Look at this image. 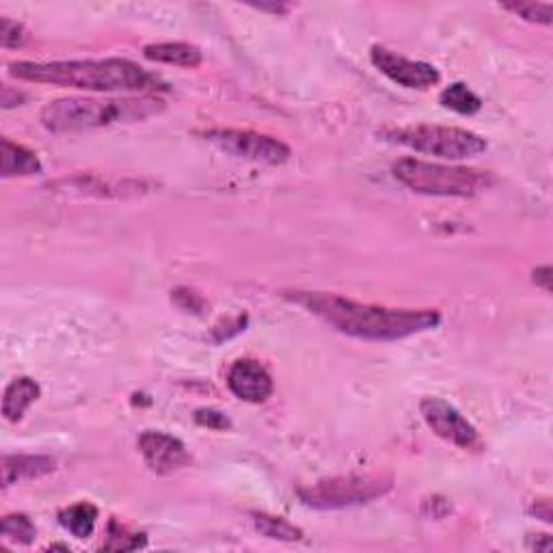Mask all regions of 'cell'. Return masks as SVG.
I'll list each match as a JSON object with an SVG mask.
<instances>
[{"label": "cell", "instance_id": "obj_1", "mask_svg": "<svg viewBox=\"0 0 553 553\" xmlns=\"http://www.w3.org/2000/svg\"><path fill=\"white\" fill-rule=\"evenodd\" d=\"M283 299L307 309L344 335L366 342H398L433 331L441 325L439 309H398L359 303L340 294L316 290H290Z\"/></svg>", "mask_w": 553, "mask_h": 553}, {"label": "cell", "instance_id": "obj_2", "mask_svg": "<svg viewBox=\"0 0 553 553\" xmlns=\"http://www.w3.org/2000/svg\"><path fill=\"white\" fill-rule=\"evenodd\" d=\"M9 74L26 83H42L96 93H160L169 85L128 59H78V61H18Z\"/></svg>", "mask_w": 553, "mask_h": 553}, {"label": "cell", "instance_id": "obj_3", "mask_svg": "<svg viewBox=\"0 0 553 553\" xmlns=\"http://www.w3.org/2000/svg\"><path fill=\"white\" fill-rule=\"evenodd\" d=\"M165 111V102L156 96L93 100V98H61L48 102L39 121L52 134L85 132L109 128L117 124H134Z\"/></svg>", "mask_w": 553, "mask_h": 553}, {"label": "cell", "instance_id": "obj_4", "mask_svg": "<svg viewBox=\"0 0 553 553\" xmlns=\"http://www.w3.org/2000/svg\"><path fill=\"white\" fill-rule=\"evenodd\" d=\"M391 171L400 184L428 197H476L495 184L489 171L428 163L420 158H400Z\"/></svg>", "mask_w": 553, "mask_h": 553}, {"label": "cell", "instance_id": "obj_5", "mask_svg": "<svg viewBox=\"0 0 553 553\" xmlns=\"http://www.w3.org/2000/svg\"><path fill=\"white\" fill-rule=\"evenodd\" d=\"M383 137L391 143L409 147L413 152L437 156L443 160H467L487 152L489 143L480 134L454 128V126H435L420 124L407 128H394L383 132Z\"/></svg>", "mask_w": 553, "mask_h": 553}, {"label": "cell", "instance_id": "obj_6", "mask_svg": "<svg viewBox=\"0 0 553 553\" xmlns=\"http://www.w3.org/2000/svg\"><path fill=\"white\" fill-rule=\"evenodd\" d=\"M394 489V480L383 474H355L329 478L299 491V499L314 510H344L372 504Z\"/></svg>", "mask_w": 553, "mask_h": 553}, {"label": "cell", "instance_id": "obj_7", "mask_svg": "<svg viewBox=\"0 0 553 553\" xmlns=\"http://www.w3.org/2000/svg\"><path fill=\"white\" fill-rule=\"evenodd\" d=\"M199 137L217 147V150L240 160H249V163L279 167L292 158V150L286 143L253 130L214 128L199 132Z\"/></svg>", "mask_w": 553, "mask_h": 553}, {"label": "cell", "instance_id": "obj_8", "mask_svg": "<svg viewBox=\"0 0 553 553\" xmlns=\"http://www.w3.org/2000/svg\"><path fill=\"white\" fill-rule=\"evenodd\" d=\"M420 413L428 428L443 441L461 450H482V439L476 426L450 402L441 398H424L420 402Z\"/></svg>", "mask_w": 553, "mask_h": 553}, {"label": "cell", "instance_id": "obj_9", "mask_svg": "<svg viewBox=\"0 0 553 553\" xmlns=\"http://www.w3.org/2000/svg\"><path fill=\"white\" fill-rule=\"evenodd\" d=\"M370 61L376 70L391 80V83H396L404 89L424 91L439 85L441 80V74L435 65L407 59L385 46H372Z\"/></svg>", "mask_w": 553, "mask_h": 553}, {"label": "cell", "instance_id": "obj_10", "mask_svg": "<svg viewBox=\"0 0 553 553\" xmlns=\"http://www.w3.org/2000/svg\"><path fill=\"white\" fill-rule=\"evenodd\" d=\"M139 452L145 465L158 476H169L191 465L186 445L163 430H145L139 437Z\"/></svg>", "mask_w": 553, "mask_h": 553}, {"label": "cell", "instance_id": "obj_11", "mask_svg": "<svg viewBox=\"0 0 553 553\" xmlns=\"http://www.w3.org/2000/svg\"><path fill=\"white\" fill-rule=\"evenodd\" d=\"M227 387L238 400L260 404L271 398L275 383L273 376L260 361L238 359L227 374Z\"/></svg>", "mask_w": 553, "mask_h": 553}, {"label": "cell", "instance_id": "obj_12", "mask_svg": "<svg viewBox=\"0 0 553 553\" xmlns=\"http://www.w3.org/2000/svg\"><path fill=\"white\" fill-rule=\"evenodd\" d=\"M59 191L80 193V195H96V197H134L150 191V186L139 180H115L104 178V175H85L80 173L76 178H65L55 184Z\"/></svg>", "mask_w": 553, "mask_h": 553}, {"label": "cell", "instance_id": "obj_13", "mask_svg": "<svg viewBox=\"0 0 553 553\" xmlns=\"http://www.w3.org/2000/svg\"><path fill=\"white\" fill-rule=\"evenodd\" d=\"M57 469V461L44 454H7L3 458V489L26 480L50 476Z\"/></svg>", "mask_w": 553, "mask_h": 553}, {"label": "cell", "instance_id": "obj_14", "mask_svg": "<svg viewBox=\"0 0 553 553\" xmlns=\"http://www.w3.org/2000/svg\"><path fill=\"white\" fill-rule=\"evenodd\" d=\"M42 169V160L29 147L9 139L0 143V175L3 178H26V175L42 173Z\"/></svg>", "mask_w": 553, "mask_h": 553}, {"label": "cell", "instance_id": "obj_15", "mask_svg": "<svg viewBox=\"0 0 553 553\" xmlns=\"http://www.w3.org/2000/svg\"><path fill=\"white\" fill-rule=\"evenodd\" d=\"M42 396V387L31 376H20V379H13L3 396V417L7 422L16 424L20 422L24 413L29 411L31 404Z\"/></svg>", "mask_w": 553, "mask_h": 553}, {"label": "cell", "instance_id": "obj_16", "mask_svg": "<svg viewBox=\"0 0 553 553\" xmlns=\"http://www.w3.org/2000/svg\"><path fill=\"white\" fill-rule=\"evenodd\" d=\"M143 57L154 63L188 67V70H193V67H199L201 61H204V52L186 42H163V44L145 46Z\"/></svg>", "mask_w": 553, "mask_h": 553}, {"label": "cell", "instance_id": "obj_17", "mask_svg": "<svg viewBox=\"0 0 553 553\" xmlns=\"http://www.w3.org/2000/svg\"><path fill=\"white\" fill-rule=\"evenodd\" d=\"M98 515H100L98 508L91 502H78L59 512V523L63 525V530H67L74 538H80V541H83V538H89L93 530H96Z\"/></svg>", "mask_w": 553, "mask_h": 553}, {"label": "cell", "instance_id": "obj_18", "mask_svg": "<svg viewBox=\"0 0 553 553\" xmlns=\"http://www.w3.org/2000/svg\"><path fill=\"white\" fill-rule=\"evenodd\" d=\"M439 104L458 115H476L482 109L480 96L465 83H452L450 87H445L439 96Z\"/></svg>", "mask_w": 553, "mask_h": 553}, {"label": "cell", "instance_id": "obj_19", "mask_svg": "<svg viewBox=\"0 0 553 553\" xmlns=\"http://www.w3.org/2000/svg\"><path fill=\"white\" fill-rule=\"evenodd\" d=\"M251 517H253L255 530L266 538H275V541H286V543L303 541V530L296 528L294 523L286 521L283 517L266 515V512H253Z\"/></svg>", "mask_w": 553, "mask_h": 553}, {"label": "cell", "instance_id": "obj_20", "mask_svg": "<svg viewBox=\"0 0 553 553\" xmlns=\"http://www.w3.org/2000/svg\"><path fill=\"white\" fill-rule=\"evenodd\" d=\"M0 534L9 543L31 545L37 536V528L26 515H5L0 523Z\"/></svg>", "mask_w": 553, "mask_h": 553}, {"label": "cell", "instance_id": "obj_21", "mask_svg": "<svg viewBox=\"0 0 553 553\" xmlns=\"http://www.w3.org/2000/svg\"><path fill=\"white\" fill-rule=\"evenodd\" d=\"M502 9L515 13L521 20L532 24H545L549 26L553 22V5L551 3H534V0H515V3H504Z\"/></svg>", "mask_w": 553, "mask_h": 553}, {"label": "cell", "instance_id": "obj_22", "mask_svg": "<svg viewBox=\"0 0 553 553\" xmlns=\"http://www.w3.org/2000/svg\"><path fill=\"white\" fill-rule=\"evenodd\" d=\"M147 545V538L141 532H130L126 525L111 521L109 525V541L104 543L106 551H134Z\"/></svg>", "mask_w": 553, "mask_h": 553}, {"label": "cell", "instance_id": "obj_23", "mask_svg": "<svg viewBox=\"0 0 553 553\" xmlns=\"http://www.w3.org/2000/svg\"><path fill=\"white\" fill-rule=\"evenodd\" d=\"M29 31L11 18H0V46L5 50H18L29 44Z\"/></svg>", "mask_w": 553, "mask_h": 553}, {"label": "cell", "instance_id": "obj_24", "mask_svg": "<svg viewBox=\"0 0 553 553\" xmlns=\"http://www.w3.org/2000/svg\"><path fill=\"white\" fill-rule=\"evenodd\" d=\"M195 422L204 428H212V430H227L232 426L229 422V417L217 409H197L195 411Z\"/></svg>", "mask_w": 553, "mask_h": 553}, {"label": "cell", "instance_id": "obj_25", "mask_svg": "<svg viewBox=\"0 0 553 553\" xmlns=\"http://www.w3.org/2000/svg\"><path fill=\"white\" fill-rule=\"evenodd\" d=\"M551 275H553V273H551V266H538L536 271L532 273L536 286H538V288H543L547 294L551 292V281H553Z\"/></svg>", "mask_w": 553, "mask_h": 553}, {"label": "cell", "instance_id": "obj_26", "mask_svg": "<svg viewBox=\"0 0 553 553\" xmlns=\"http://www.w3.org/2000/svg\"><path fill=\"white\" fill-rule=\"evenodd\" d=\"M528 547L532 551H551L553 547V541H551V536L549 534H532L528 538Z\"/></svg>", "mask_w": 553, "mask_h": 553}, {"label": "cell", "instance_id": "obj_27", "mask_svg": "<svg viewBox=\"0 0 553 553\" xmlns=\"http://www.w3.org/2000/svg\"><path fill=\"white\" fill-rule=\"evenodd\" d=\"M532 515H536V519H543L545 523H551V502L549 499H538V502L532 506Z\"/></svg>", "mask_w": 553, "mask_h": 553}, {"label": "cell", "instance_id": "obj_28", "mask_svg": "<svg viewBox=\"0 0 553 553\" xmlns=\"http://www.w3.org/2000/svg\"><path fill=\"white\" fill-rule=\"evenodd\" d=\"M24 102V93L13 91L11 87H3V109H11V106H18Z\"/></svg>", "mask_w": 553, "mask_h": 553}, {"label": "cell", "instance_id": "obj_29", "mask_svg": "<svg viewBox=\"0 0 553 553\" xmlns=\"http://www.w3.org/2000/svg\"><path fill=\"white\" fill-rule=\"evenodd\" d=\"M251 7L260 11H271L275 16H286V13L292 9V5H286V3H255Z\"/></svg>", "mask_w": 553, "mask_h": 553}]
</instances>
